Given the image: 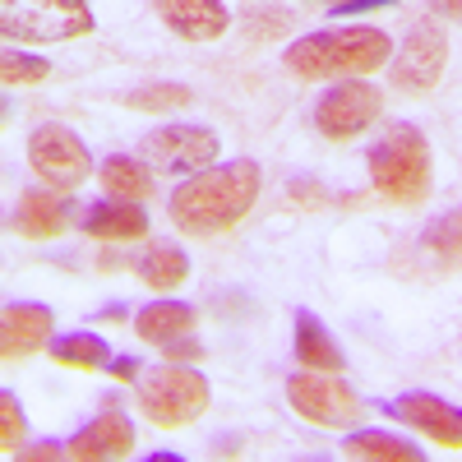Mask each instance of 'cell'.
<instances>
[{
	"instance_id": "6da1fadb",
	"label": "cell",
	"mask_w": 462,
	"mask_h": 462,
	"mask_svg": "<svg viewBox=\"0 0 462 462\" xmlns=\"http://www.w3.org/2000/svg\"><path fill=\"white\" fill-rule=\"evenodd\" d=\"M259 199V167L250 158L204 167L185 176V185L171 189V222L185 236H222L231 231Z\"/></svg>"
},
{
	"instance_id": "7a4b0ae2",
	"label": "cell",
	"mask_w": 462,
	"mask_h": 462,
	"mask_svg": "<svg viewBox=\"0 0 462 462\" xmlns=\"http://www.w3.org/2000/svg\"><path fill=\"white\" fill-rule=\"evenodd\" d=\"M389 32L379 28H319L310 37H296L282 51V65L296 79H361L389 65Z\"/></svg>"
},
{
	"instance_id": "3957f363",
	"label": "cell",
	"mask_w": 462,
	"mask_h": 462,
	"mask_svg": "<svg viewBox=\"0 0 462 462\" xmlns=\"http://www.w3.org/2000/svg\"><path fill=\"white\" fill-rule=\"evenodd\" d=\"M365 171L379 199L420 204L430 195V143L416 125H389L365 152Z\"/></svg>"
},
{
	"instance_id": "277c9868",
	"label": "cell",
	"mask_w": 462,
	"mask_h": 462,
	"mask_svg": "<svg viewBox=\"0 0 462 462\" xmlns=\"http://www.w3.org/2000/svg\"><path fill=\"white\" fill-rule=\"evenodd\" d=\"M208 407V379L180 361H167L162 370L139 374V411L162 430H180Z\"/></svg>"
},
{
	"instance_id": "5b68a950",
	"label": "cell",
	"mask_w": 462,
	"mask_h": 462,
	"mask_svg": "<svg viewBox=\"0 0 462 462\" xmlns=\"http://www.w3.org/2000/svg\"><path fill=\"white\" fill-rule=\"evenodd\" d=\"M0 28L14 42H74L93 32L88 0H0Z\"/></svg>"
},
{
	"instance_id": "8992f818",
	"label": "cell",
	"mask_w": 462,
	"mask_h": 462,
	"mask_svg": "<svg viewBox=\"0 0 462 462\" xmlns=\"http://www.w3.org/2000/svg\"><path fill=\"white\" fill-rule=\"evenodd\" d=\"M287 407L324 430H356L361 420V398L342 383V374H324V370H296L287 379Z\"/></svg>"
},
{
	"instance_id": "52a82bcc",
	"label": "cell",
	"mask_w": 462,
	"mask_h": 462,
	"mask_svg": "<svg viewBox=\"0 0 462 462\" xmlns=\"http://www.w3.org/2000/svg\"><path fill=\"white\" fill-rule=\"evenodd\" d=\"M28 167H32L37 180L60 189V195L79 189L93 176V158H88L84 139L60 121H47V125H37L28 134Z\"/></svg>"
},
{
	"instance_id": "ba28073f",
	"label": "cell",
	"mask_w": 462,
	"mask_h": 462,
	"mask_svg": "<svg viewBox=\"0 0 462 462\" xmlns=\"http://www.w3.org/2000/svg\"><path fill=\"white\" fill-rule=\"evenodd\" d=\"M383 111V93L365 79H337L319 102H315V130L333 143H346L365 134Z\"/></svg>"
},
{
	"instance_id": "9c48e42d",
	"label": "cell",
	"mask_w": 462,
	"mask_h": 462,
	"mask_svg": "<svg viewBox=\"0 0 462 462\" xmlns=\"http://www.w3.org/2000/svg\"><path fill=\"white\" fill-rule=\"evenodd\" d=\"M444 65H448V37H444V28L435 19H420V23L407 28L402 47L393 56L389 79H393L398 93H411L416 97V93H430L439 84Z\"/></svg>"
},
{
	"instance_id": "30bf717a",
	"label": "cell",
	"mask_w": 462,
	"mask_h": 462,
	"mask_svg": "<svg viewBox=\"0 0 462 462\" xmlns=\"http://www.w3.org/2000/svg\"><path fill=\"white\" fill-rule=\"evenodd\" d=\"M139 158L152 171H167V176H195L204 167H213L217 158V134L204 125H162L139 139Z\"/></svg>"
},
{
	"instance_id": "8fae6325",
	"label": "cell",
	"mask_w": 462,
	"mask_h": 462,
	"mask_svg": "<svg viewBox=\"0 0 462 462\" xmlns=\"http://www.w3.org/2000/svg\"><path fill=\"white\" fill-rule=\"evenodd\" d=\"M383 411L398 416L402 426L420 430V435H426L430 444H439V448H462V407H448V402L435 398V393H402V398H393Z\"/></svg>"
},
{
	"instance_id": "7c38bea8",
	"label": "cell",
	"mask_w": 462,
	"mask_h": 462,
	"mask_svg": "<svg viewBox=\"0 0 462 462\" xmlns=\"http://www.w3.org/2000/svg\"><path fill=\"white\" fill-rule=\"evenodd\" d=\"M134 453V426L125 411L106 407L97 420H88V426L74 435L65 444V457L74 462H111V457H130Z\"/></svg>"
},
{
	"instance_id": "4fadbf2b",
	"label": "cell",
	"mask_w": 462,
	"mask_h": 462,
	"mask_svg": "<svg viewBox=\"0 0 462 462\" xmlns=\"http://www.w3.org/2000/svg\"><path fill=\"white\" fill-rule=\"evenodd\" d=\"M51 328H56V319L47 305H32V300L5 305V315H0V356L23 361L37 346H51Z\"/></svg>"
},
{
	"instance_id": "5bb4252c",
	"label": "cell",
	"mask_w": 462,
	"mask_h": 462,
	"mask_svg": "<svg viewBox=\"0 0 462 462\" xmlns=\"http://www.w3.org/2000/svg\"><path fill=\"white\" fill-rule=\"evenodd\" d=\"M152 10L180 42H217L231 23L222 0H152Z\"/></svg>"
},
{
	"instance_id": "9a60e30c",
	"label": "cell",
	"mask_w": 462,
	"mask_h": 462,
	"mask_svg": "<svg viewBox=\"0 0 462 462\" xmlns=\"http://www.w3.org/2000/svg\"><path fill=\"white\" fill-rule=\"evenodd\" d=\"M65 226H69V204L56 199V189H23L10 213V231L23 241H51Z\"/></svg>"
},
{
	"instance_id": "2e32d148",
	"label": "cell",
	"mask_w": 462,
	"mask_h": 462,
	"mask_svg": "<svg viewBox=\"0 0 462 462\" xmlns=\"http://www.w3.org/2000/svg\"><path fill=\"white\" fill-rule=\"evenodd\" d=\"M84 231L93 241H139L148 231V213L134 199H102L84 213Z\"/></svg>"
},
{
	"instance_id": "e0dca14e",
	"label": "cell",
	"mask_w": 462,
	"mask_h": 462,
	"mask_svg": "<svg viewBox=\"0 0 462 462\" xmlns=\"http://www.w3.org/2000/svg\"><path fill=\"white\" fill-rule=\"evenodd\" d=\"M195 324H199V310H195V305H185V300H148L143 310L134 315V333L148 346H162L171 337L195 333Z\"/></svg>"
},
{
	"instance_id": "ac0fdd59",
	"label": "cell",
	"mask_w": 462,
	"mask_h": 462,
	"mask_svg": "<svg viewBox=\"0 0 462 462\" xmlns=\"http://www.w3.org/2000/svg\"><path fill=\"white\" fill-rule=\"evenodd\" d=\"M296 361L305 370H324V374H342V346L333 342V333L324 328V319H315L310 310H296Z\"/></svg>"
},
{
	"instance_id": "d6986e66",
	"label": "cell",
	"mask_w": 462,
	"mask_h": 462,
	"mask_svg": "<svg viewBox=\"0 0 462 462\" xmlns=\"http://www.w3.org/2000/svg\"><path fill=\"white\" fill-rule=\"evenodd\" d=\"M134 273L148 291H176L189 278V259L176 241H152L139 259H134Z\"/></svg>"
},
{
	"instance_id": "ffe728a7",
	"label": "cell",
	"mask_w": 462,
	"mask_h": 462,
	"mask_svg": "<svg viewBox=\"0 0 462 462\" xmlns=\"http://www.w3.org/2000/svg\"><path fill=\"white\" fill-rule=\"evenodd\" d=\"M102 189L111 199H148L152 195V171H148V162L143 158H130V152H116V158H106L102 162Z\"/></svg>"
},
{
	"instance_id": "44dd1931",
	"label": "cell",
	"mask_w": 462,
	"mask_h": 462,
	"mask_svg": "<svg viewBox=\"0 0 462 462\" xmlns=\"http://www.w3.org/2000/svg\"><path fill=\"white\" fill-rule=\"evenodd\" d=\"M346 457H370V462H420V448L398 439V435H383V430H352L342 444Z\"/></svg>"
},
{
	"instance_id": "7402d4cb",
	"label": "cell",
	"mask_w": 462,
	"mask_h": 462,
	"mask_svg": "<svg viewBox=\"0 0 462 462\" xmlns=\"http://www.w3.org/2000/svg\"><path fill=\"white\" fill-rule=\"evenodd\" d=\"M51 356L69 370H102L111 361V346L102 333H65V337H51Z\"/></svg>"
},
{
	"instance_id": "603a6c76",
	"label": "cell",
	"mask_w": 462,
	"mask_h": 462,
	"mask_svg": "<svg viewBox=\"0 0 462 462\" xmlns=\"http://www.w3.org/2000/svg\"><path fill=\"white\" fill-rule=\"evenodd\" d=\"M420 250H426L435 263H462V208L444 213L439 222L426 226V236H420Z\"/></svg>"
},
{
	"instance_id": "cb8c5ba5",
	"label": "cell",
	"mask_w": 462,
	"mask_h": 462,
	"mask_svg": "<svg viewBox=\"0 0 462 462\" xmlns=\"http://www.w3.org/2000/svg\"><path fill=\"white\" fill-rule=\"evenodd\" d=\"M189 97H195V93H189L185 84H143V88H134V93L125 97V106L158 116V111H180V106H189Z\"/></svg>"
},
{
	"instance_id": "d4e9b609",
	"label": "cell",
	"mask_w": 462,
	"mask_h": 462,
	"mask_svg": "<svg viewBox=\"0 0 462 462\" xmlns=\"http://www.w3.org/2000/svg\"><path fill=\"white\" fill-rule=\"evenodd\" d=\"M0 74H5V84L10 88H28V84H42L47 74H51V65L42 60V56H23V51H5V60H0Z\"/></svg>"
},
{
	"instance_id": "484cf974",
	"label": "cell",
	"mask_w": 462,
	"mask_h": 462,
	"mask_svg": "<svg viewBox=\"0 0 462 462\" xmlns=\"http://www.w3.org/2000/svg\"><path fill=\"white\" fill-rule=\"evenodd\" d=\"M23 430H28V420L19 411V398H14V389H5L0 393V448H5L10 457L23 448Z\"/></svg>"
},
{
	"instance_id": "4316f807",
	"label": "cell",
	"mask_w": 462,
	"mask_h": 462,
	"mask_svg": "<svg viewBox=\"0 0 462 462\" xmlns=\"http://www.w3.org/2000/svg\"><path fill=\"white\" fill-rule=\"evenodd\" d=\"M162 356L167 361H180V365H195V361H204V346L195 342V337H171V342H162Z\"/></svg>"
},
{
	"instance_id": "83f0119b",
	"label": "cell",
	"mask_w": 462,
	"mask_h": 462,
	"mask_svg": "<svg viewBox=\"0 0 462 462\" xmlns=\"http://www.w3.org/2000/svg\"><path fill=\"white\" fill-rule=\"evenodd\" d=\"M379 5H393V0H337L333 14H337V19H352V14H361V10H379Z\"/></svg>"
},
{
	"instance_id": "f1b7e54d",
	"label": "cell",
	"mask_w": 462,
	"mask_h": 462,
	"mask_svg": "<svg viewBox=\"0 0 462 462\" xmlns=\"http://www.w3.org/2000/svg\"><path fill=\"white\" fill-rule=\"evenodd\" d=\"M139 370H143V365H139L134 356H116V361H111V379H121V383L139 379Z\"/></svg>"
},
{
	"instance_id": "f546056e",
	"label": "cell",
	"mask_w": 462,
	"mask_h": 462,
	"mask_svg": "<svg viewBox=\"0 0 462 462\" xmlns=\"http://www.w3.org/2000/svg\"><path fill=\"white\" fill-rule=\"evenodd\" d=\"M65 448H56V444H32V448H19L14 457H60Z\"/></svg>"
},
{
	"instance_id": "4dcf8cb0",
	"label": "cell",
	"mask_w": 462,
	"mask_h": 462,
	"mask_svg": "<svg viewBox=\"0 0 462 462\" xmlns=\"http://www.w3.org/2000/svg\"><path fill=\"white\" fill-rule=\"evenodd\" d=\"M435 10H439L444 19H462V0H435Z\"/></svg>"
},
{
	"instance_id": "1f68e13d",
	"label": "cell",
	"mask_w": 462,
	"mask_h": 462,
	"mask_svg": "<svg viewBox=\"0 0 462 462\" xmlns=\"http://www.w3.org/2000/svg\"><path fill=\"white\" fill-rule=\"evenodd\" d=\"M328 5H337V0H328Z\"/></svg>"
}]
</instances>
